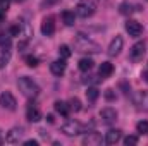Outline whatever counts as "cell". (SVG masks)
<instances>
[{
	"instance_id": "1",
	"label": "cell",
	"mask_w": 148,
	"mask_h": 146,
	"mask_svg": "<svg viewBox=\"0 0 148 146\" xmlns=\"http://www.w3.org/2000/svg\"><path fill=\"white\" fill-rule=\"evenodd\" d=\"M74 48L76 52H83V53H100L102 52V46L98 43H95L93 40H90L81 33L74 36Z\"/></svg>"
},
{
	"instance_id": "2",
	"label": "cell",
	"mask_w": 148,
	"mask_h": 146,
	"mask_svg": "<svg viewBox=\"0 0 148 146\" xmlns=\"http://www.w3.org/2000/svg\"><path fill=\"white\" fill-rule=\"evenodd\" d=\"M17 86H19V91H21L26 98H36L38 95H40V86H38L31 77H28V76L19 77Z\"/></svg>"
},
{
	"instance_id": "3",
	"label": "cell",
	"mask_w": 148,
	"mask_h": 146,
	"mask_svg": "<svg viewBox=\"0 0 148 146\" xmlns=\"http://www.w3.org/2000/svg\"><path fill=\"white\" fill-rule=\"evenodd\" d=\"M97 10V2L95 0H81L76 7V16L83 17V19H88L95 14Z\"/></svg>"
},
{
	"instance_id": "4",
	"label": "cell",
	"mask_w": 148,
	"mask_h": 146,
	"mask_svg": "<svg viewBox=\"0 0 148 146\" xmlns=\"http://www.w3.org/2000/svg\"><path fill=\"white\" fill-rule=\"evenodd\" d=\"M0 107L5 108V110H16L17 108L16 96H14L10 91H3V93H0Z\"/></svg>"
},
{
	"instance_id": "5",
	"label": "cell",
	"mask_w": 148,
	"mask_h": 146,
	"mask_svg": "<svg viewBox=\"0 0 148 146\" xmlns=\"http://www.w3.org/2000/svg\"><path fill=\"white\" fill-rule=\"evenodd\" d=\"M60 131H62L66 136H77V134L81 132V124L76 122V120H67V122L60 127Z\"/></svg>"
},
{
	"instance_id": "6",
	"label": "cell",
	"mask_w": 148,
	"mask_h": 146,
	"mask_svg": "<svg viewBox=\"0 0 148 146\" xmlns=\"http://www.w3.org/2000/svg\"><path fill=\"white\" fill-rule=\"evenodd\" d=\"M129 57H131V60H134V62L141 60V59L145 57V41H138V43H134L133 48L129 50Z\"/></svg>"
},
{
	"instance_id": "7",
	"label": "cell",
	"mask_w": 148,
	"mask_h": 146,
	"mask_svg": "<svg viewBox=\"0 0 148 146\" xmlns=\"http://www.w3.org/2000/svg\"><path fill=\"white\" fill-rule=\"evenodd\" d=\"M122 46H124V40H122V36H119V35H117V36H115V38H114V40L110 41L107 53H109L110 57H117V55L121 53Z\"/></svg>"
},
{
	"instance_id": "8",
	"label": "cell",
	"mask_w": 148,
	"mask_h": 146,
	"mask_svg": "<svg viewBox=\"0 0 148 146\" xmlns=\"http://www.w3.org/2000/svg\"><path fill=\"white\" fill-rule=\"evenodd\" d=\"M126 31L129 33V36L138 38L141 33H143V26H141L138 21H134V19H129V21L126 23Z\"/></svg>"
},
{
	"instance_id": "9",
	"label": "cell",
	"mask_w": 148,
	"mask_h": 146,
	"mask_svg": "<svg viewBox=\"0 0 148 146\" xmlns=\"http://www.w3.org/2000/svg\"><path fill=\"white\" fill-rule=\"evenodd\" d=\"M100 119H102V122H105V124H112V122H115V120H117V110L110 108V107L102 108L100 110Z\"/></svg>"
},
{
	"instance_id": "10",
	"label": "cell",
	"mask_w": 148,
	"mask_h": 146,
	"mask_svg": "<svg viewBox=\"0 0 148 146\" xmlns=\"http://www.w3.org/2000/svg\"><path fill=\"white\" fill-rule=\"evenodd\" d=\"M41 33L45 36H52L55 33V23H53V17L52 16H48V17L43 19V23H41Z\"/></svg>"
},
{
	"instance_id": "11",
	"label": "cell",
	"mask_w": 148,
	"mask_h": 146,
	"mask_svg": "<svg viewBox=\"0 0 148 146\" xmlns=\"http://www.w3.org/2000/svg\"><path fill=\"white\" fill-rule=\"evenodd\" d=\"M100 143H102V136L98 132H95V131H91L86 136H83V145L84 146H98Z\"/></svg>"
},
{
	"instance_id": "12",
	"label": "cell",
	"mask_w": 148,
	"mask_h": 146,
	"mask_svg": "<svg viewBox=\"0 0 148 146\" xmlns=\"http://www.w3.org/2000/svg\"><path fill=\"white\" fill-rule=\"evenodd\" d=\"M23 134H24V131L21 129V127H14V129H10L9 132H7V136H5V141L7 143H19V139L23 138Z\"/></svg>"
},
{
	"instance_id": "13",
	"label": "cell",
	"mask_w": 148,
	"mask_h": 146,
	"mask_svg": "<svg viewBox=\"0 0 148 146\" xmlns=\"http://www.w3.org/2000/svg\"><path fill=\"white\" fill-rule=\"evenodd\" d=\"M50 71H52L53 76H62V74L66 72V60L60 59V60L52 62V64H50Z\"/></svg>"
},
{
	"instance_id": "14",
	"label": "cell",
	"mask_w": 148,
	"mask_h": 146,
	"mask_svg": "<svg viewBox=\"0 0 148 146\" xmlns=\"http://www.w3.org/2000/svg\"><path fill=\"white\" fill-rule=\"evenodd\" d=\"M121 138H122V132L119 129H110L107 132V136H105V143L107 145H115V143L121 141Z\"/></svg>"
},
{
	"instance_id": "15",
	"label": "cell",
	"mask_w": 148,
	"mask_h": 146,
	"mask_svg": "<svg viewBox=\"0 0 148 146\" xmlns=\"http://www.w3.org/2000/svg\"><path fill=\"white\" fill-rule=\"evenodd\" d=\"M136 105H138L140 110L148 112V91H140V93H138V96H136Z\"/></svg>"
},
{
	"instance_id": "16",
	"label": "cell",
	"mask_w": 148,
	"mask_h": 146,
	"mask_svg": "<svg viewBox=\"0 0 148 146\" xmlns=\"http://www.w3.org/2000/svg\"><path fill=\"white\" fill-rule=\"evenodd\" d=\"M98 74L102 76V79L110 77L112 74H114V64H110V62H102L100 67H98Z\"/></svg>"
},
{
	"instance_id": "17",
	"label": "cell",
	"mask_w": 148,
	"mask_h": 146,
	"mask_svg": "<svg viewBox=\"0 0 148 146\" xmlns=\"http://www.w3.org/2000/svg\"><path fill=\"white\" fill-rule=\"evenodd\" d=\"M26 117H28V120H29V122H38V120L41 119V112H40L36 107H33V105H28Z\"/></svg>"
},
{
	"instance_id": "18",
	"label": "cell",
	"mask_w": 148,
	"mask_h": 146,
	"mask_svg": "<svg viewBox=\"0 0 148 146\" xmlns=\"http://www.w3.org/2000/svg\"><path fill=\"white\" fill-rule=\"evenodd\" d=\"M119 12H121L122 16H131V14L134 12V5H133L131 2H121V3H119Z\"/></svg>"
},
{
	"instance_id": "19",
	"label": "cell",
	"mask_w": 148,
	"mask_h": 146,
	"mask_svg": "<svg viewBox=\"0 0 148 146\" xmlns=\"http://www.w3.org/2000/svg\"><path fill=\"white\" fill-rule=\"evenodd\" d=\"M53 107H55V110L60 113V115H64V117H67L69 115V105L66 103V102H60V100H57L55 103H53Z\"/></svg>"
},
{
	"instance_id": "20",
	"label": "cell",
	"mask_w": 148,
	"mask_h": 146,
	"mask_svg": "<svg viewBox=\"0 0 148 146\" xmlns=\"http://www.w3.org/2000/svg\"><path fill=\"white\" fill-rule=\"evenodd\" d=\"M77 67H79V71L88 72V71L93 69V60H91V59H81L79 64H77Z\"/></svg>"
},
{
	"instance_id": "21",
	"label": "cell",
	"mask_w": 148,
	"mask_h": 146,
	"mask_svg": "<svg viewBox=\"0 0 148 146\" xmlns=\"http://www.w3.org/2000/svg\"><path fill=\"white\" fill-rule=\"evenodd\" d=\"M62 21H64L67 26H73L74 23H76V14L71 12V10H64V12H62Z\"/></svg>"
},
{
	"instance_id": "22",
	"label": "cell",
	"mask_w": 148,
	"mask_h": 146,
	"mask_svg": "<svg viewBox=\"0 0 148 146\" xmlns=\"http://www.w3.org/2000/svg\"><path fill=\"white\" fill-rule=\"evenodd\" d=\"M98 96H100V91H98L97 88H88V89H86V98H88L90 102H95Z\"/></svg>"
},
{
	"instance_id": "23",
	"label": "cell",
	"mask_w": 148,
	"mask_h": 146,
	"mask_svg": "<svg viewBox=\"0 0 148 146\" xmlns=\"http://www.w3.org/2000/svg\"><path fill=\"white\" fill-rule=\"evenodd\" d=\"M69 108L73 110V112H79V110H81V100H79L77 96H73V98L69 100Z\"/></svg>"
},
{
	"instance_id": "24",
	"label": "cell",
	"mask_w": 148,
	"mask_h": 146,
	"mask_svg": "<svg viewBox=\"0 0 148 146\" xmlns=\"http://www.w3.org/2000/svg\"><path fill=\"white\" fill-rule=\"evenodd\" d=\"M59 55H60L62 59H69V57H71V48H69L67 45H60V46H59Z\"/></svg>"
},
{
	"instance_id": "25",
	"label": "cell",
	"mask_w": 148,
	"mask_h": 146,
	"mask_svg": "<svg viewBox=\"0 0 148 146\" xmlns=\"http://www.w3.org/2000/svg\"><path fill=\"white\" fill-rule=\"evenodd\" d=\"M136 131H138L140 134H148V122L147 120L138 122V124H136Z\"/></svg>"
},
{
	"instance_id": "26",
	"label": "cell",
	"mask_w": 148,
	"mask_h": 146,
	"mask_svg": "<svg viewBox=\"0 0 148 146\" xmlns=\"http://www.w3.org/2000/svg\"><path fill=\"white\" fill-rule=\"evenodd\" d=\"M0 46H2L3 50H9V48H10V38L5 36V35H2V36H0Z\"/></svg>"
},
{
	"instance_id": "27",
	"label": "cell",
	"mask_w": 148,
	"mask_h": 146,
	"mask_svg": "<svg viewBox=\"0 0 148 146\" xmlns=\"http://www.w3.org/2000/svg\"><path fill=\"white\" fill-rule=\"evenodd\" d=\"M24 60H26V65H28V67H36L38 65V59L33 57V55H28Z\"/></svg>"
},
{
	"instance_id": "28",
	"label": "cell",
	"mask_w": 148,
	"mask_h": 146,
	"mask_svg": "<svg viewBox=\"0 0 148 146\" xmlns=\"http://www.w3.org/2000/svg\"><path fill=\"white\" fill-rule=\"evenodd\" d=\"M9 59H10V53H9V52H3V55H0V69H3V67L7 65Z\"/></svg>"
},
{
	"instance_id": "29",
	"label": "cell",
	"mask_w": 148,
	"mask_h": 146,
	"mask_svg": "<svg viewBox=\"0 0 148 146\" xmlns=\"http://www.w3.org/2000/svg\"><path fill=\"white\" fill-rule=\"evenodd\" d=\"M9 7H10V0H0V12H7L9 10Z\"/></svg>"
},
{
	"instance_id": "30",
	"label": "cell",
	"mask_w": 148,
	"mask_h": 146,
	"mask_svg": "<svg viewBox=\"0 0 148 146\" xmlns=\"http://www.w3.org/2000/svg\"><path fill=\"white\" fill-rule=\"evenodd\" d=\"M10 35L12 36H19L21 35V26L19 24H12L10 26Z\"/></svg>"
},
{
	"instance_id": "31",
	"label": "cell",
	"mask_w": 148,
	"mask_h": 146,
	"mask_svg": "<svg viewBox=\"0 0 148 146\" xmlns=\"http://www.w3.org/2000/svg\"><path fill=\"white\" fill-rule=\"evenodd\" d=\"M124 145L129 146V145H138V138L136 136H127L126 139H124Z\"/></svg>"
},
{
	"instance_id": "32",
	"label": "cell",
	"mask_w": 148,
	"mask_h": 146,
	"mask_svg": "<svg viewBox=\"0 0 148 146\" xmlns=\"http://www.w3.org/2000/svg\"><path fill=\"white\" fill-rule=\"evenodd\" d=\"M105 98H107L109 102L115 100V93H114V89H107V91H105Z\"/></svg>"
},
{
	"instance_id": "33",
	"label": "cell",
	"mask_w": 148,
	"mask_h": 146,
	"mask_svg": "<svg viewBox=\"0 0 148 146\" xmlns=\"http://www.w3.org/2000/svg\"><path fill=\"white\" fill-rule=\"evenodd\" d=\"M26 146H38V141L36 139H29V141H24Z\"/></svg>"
},
{
	"instance_id": "34",
	"label": "cell",
	"mask_w": 148,
	"mask_h": 146,
	"mask_svg": "<svg viewBox=\"0 0 148 146\" xmlns=\"http://www.w3.org/2000/svg\"><path fill=\"white\" fill-rule=\"evenodd\" d=\"M47 120H48V124H53V122H55V117H53L52 113H48V115H47Z\"/></svg>"
},
{
	"instance_id": "35",
	"label": "cell",
	"mask_w": 148,
	"mask_h": 146,
	"mask_svg": "<svg viewBox=\"0 0 148 146\" xmlns=\"http://www.w3.org/2000/svg\"><path fill=\"white\" fill-rule=\"evenodd\" d=\"M141 77H145V81L148 83V72H143V74H141Z\"/></svg>"
},
{
	"instance_id": "36",
	"label": "cell",
	"mask_w": 148,
	"mask_h": 146,
	"mask_svg": "<svg viewBox=\"0 0 148 146\" xmlns=\"http://www.w3.org/2000/svg\"><path fill=\"white\" fill-rule=\"evenodd\" d=\"M14 2H17V3H21V2H24V0H14Z\"/></svg>"
},
{
	"instance_id": "37",
	"label": "cell",
	"mask_w": 148,
	"mask_h": 146,
	"mask_svg": "<svg viewBox=\"0 0 148 146\" xmlns=\"http://www.w3.org/2000/svg\"><path fill=\"white\" fill-rule=\"evenodd\" d=\"M2 143H3V141H2V138H0V145H2Z\"/></svg>"
}]
</instances>
